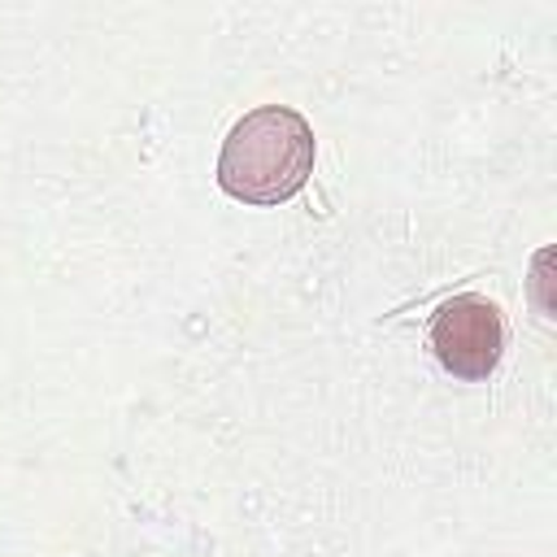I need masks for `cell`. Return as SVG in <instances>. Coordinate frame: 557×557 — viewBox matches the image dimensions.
<instances>
[{
  "label": "cell",
  "instance_id": "cell-1",
  "mask_svg": "<svg viewBox=\"0 0 557 557\" xmlns=\"http://www.w3.org/2000/svg\"><path fill=\"white\" fill-rule=\"evenodd\" d=\"M313 126L292 104H261L244 113L218 152V187L239 205H283L313 174Z\"/></svg>",
  "mask_w": 557,
  "mask_h": 557
},
{
  "label": "cell",
  "instance_id": "cell-2",
  "mask_svg": "<svg viewBox=\"0 0 557 557\" xmlns=\"http://www.w3.org/2000/svg\"><path fill=\"white\" fill-rule=\"evenodd\" d=\"M431 348L457 379H487L505 352V322L487 296L461 292L431 313Z\"/></svg>",
  "mask_w": 557,
  "mask_h": 557
}]
</instances>
